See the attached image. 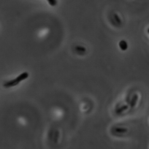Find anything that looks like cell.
<instances>
[{"label": "cell", "instance_id": "1", "mask_svg": "<svg viewBox=\"0 0 149 149\" xmlns=\"http://www.w3.org/2000/svg\"><path fill=\"white\" fill-rule=\"evenodd\" d=\"M29 73L26 72H24L21 73V74H19L17 78H15V79H13L11 81H8V82L5 83L4 84V87L5 88H10V87H13L17 86L18 84H19L21 81H24V80L27 79L29 78Z\"/></svg>", "mask_w": 149, "mask_h": 149}, {"label": "cell", "instance_id": "2", "mask_svg": "<svg viewBox=\"0 0 149 149\" xmlns=\"http://www.w3.org/2000/svg\"><path fill=\"white\" fill-rule=\"evenodd\" d=\"M112 134L116 136H121L127 132V129L124 127H114L111 130Z\"/></svg>", "mask_w": 149, "mask_h": 149}, {"label": "cell", "instance_id": "3", "mask_svg": "<svg viewBox=\"0 0 149 149\" xmlns=\"http://www.w3.org/2000/svg\"><path fill=\"white\" fill-rule=\"evenodd\" d=\"M110 21L113 24V25L115 26H120L121 24V19L120 18V17L118 16V14L113 13L112 14L111 16H110Z\"/></svg>", "mask_w": 149, "mask_h": 149}, {"label": "cell", "instance_id": "4", "mask_svg": "<svg viewBox=\"0 0 149 149\" xmlns=\"http://www.w3.org/2000/svg\"><path fill=\"white\" fill-rule=\"evenodd\" d=\"M74 51L78 55H85V54L86 53V48L83 45H78L74 46Z\"/></svg>", "mask_w": 149, "mask_h": 149}, {"label": "cell", "instance_id": "5", "mask_svg": "<svg viewBox=\"0 0 149 149\" xmlns=\"http://www.w3.org/2000/svg\"><path fill=\"white\" fill-rule=\"evenodd\" d=\"M138 99H139V96L137 95V94H134V95L132 97L131 100H130V105L132 108H134V107H135L136 104H137V101H138Z\"/></svg>", "mask_w": 149, "mask_h": 149}, {"label": "cell", "instance_id": "6", "mask_svg": "<svg viewBox=\"0 0 149 149\" xmlns=\"http://www.w3.org/2000/svg\"><path fill=\"white\" fill-rule=\"evenodd\" d=\"M118 45H119V48H121V51H127V48H128V43L125 40L120 41Z\"/></svg>", "mask_w": 149, "mask_h": 149}, {"label": "cell", "instance_id": "7", "mask_svg": "<svg viewBox=\"0 0 149 149\" xmlns=\"http://www.w3.org/2000/svg\"><path fill=\"white\" fill-rule=\"evenodd\" d=\"M127 109H128V105H122L121 106V107H118V108L116 110V114H121V113L125 111Z\"/></svg>", "mask_w": 149, "mask_h": 149}, {"label": "cell", "instance_id": "8", "mask_svg": "<svg viewBox=\"0 0 149 149\" xmlns=\"http://www.w3.org/2000/svg\"><path fill=\"white\" fill-rule=\"evenodd\" d=\"M47 1H48V4L52 7L56 6V5H57V2H57V0H47Z\"/></svg>", "mask_w": 149, "mask_h": 149}, {"label": "cell", "instance_id": "9", "mask_svg": "<svg viewBox=\"0 0 149 149\" xmlns=\"http://www.w3.org/2000/svg\"><path fill=\"white\" fill-rule=\"evenodd\" d=\"M147 31H148V34H149V28H148V30H147Z\"/></svg>", "mask_w": 149, "mask_h": 149}]
</instances>
